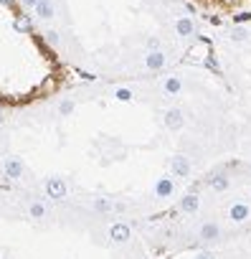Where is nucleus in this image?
<instances>
[{
	"label": "nucleus",
	"mask_w": 251,
	"mask_h": 259,
	"mask_svg": "<svg viewBox=\"0 0 251 259\" xmlns=\"http://www.w3.org/2000/svg\"><path fill=\"white\" fill-rule=\"evenodd\" d=\"M23 170H26V165H23V160H21L18 155H8V158L3 160V173H6L8 181H21Z\"/></svg>",
	"instance_id": "1"
},
{
	"label": "nucleus",
	"mask_w": 251,
	"mask_h": 259,
	"mask_svg": "<svg viewBox=\"0 0 251 259\" xmlns=\"http://www.w3.org/2000/svg\"><path fill=\"white\" fill-rule=\"evenodd\" d=\"M109 239H112L114 244H127V241L132 239V229H130L127 224L117 221V224H112V229H109Z\"/></svg>",
	"instance_id": "2"
},
{
	"label": "nucleus",
	"mask_w": 251,
	"mask_h": 259,
	"mask_svg": "<svg viewBox=\"0 0 251 259\" xmlns=\"http://www.w3.org/2000/svg\"><path fill=\"white\" fill-rule=\"evenodd\" d=\"M248 216H251L248 203H243V201L231 203V208H228V219H231L233 224H243V221H248Z\"/></svg>",
	"instance_id": "3"
},
{
	"label": "nucleus",
	"mask_w": 251,
	"mask_h": 259,
	"mask_svg": "<svg viewBox=\"0 0 251 259\" xmlns=\"http://www.w3.org/2000/svg\"><path fill=\"white\" fill-rule=\"evenodd\" d=\"M46 193L51 198H56V201L66 198V181L64 178H48L46 181Z\"/></svg>",
	"instance_id": "4"
},
{
	"label": "nucleus",
	"mask_w": 251,
	"mask_h": 259,
	"mask_svg": "<svg viewBox=\"0 0 251 259\" xmlns=\"http://www.w3.org/2000/svg\"><path fill=\"white\" fill-rule=\"evenodd\" d=\"M170 170H173L175 178H188L190 176V160L185 155H175L173 163H170Z\"/></svg>",
	"instance_id": "5"
},
{
	"label": "nucleus",
	"mask_w": 251,
	"mask_h": 259,
	"mask_svg": "<svg viewBox=\"0 0 251 259\" xmlns=\"http://www.w3.org/2000/svg\"><path fill=\"white\" fill-rule=\"evenodd\" d=\"M200 241H206V244H213V241H218L221 239V226L218 224H213V221H208V224H203L200 226Z\"/></svg>",
	"instance_id": "6"
},
{
	"label": "nucleus",
	"mask_w": 251,
	"mask_h": 259,
	"mask_svg": "<svg viewBox=\"0 0 251 259\" xmlns=\"http://www.w3.org/2000/svg\"><path fill=\"white\" fill-rule=\"evenodd\" d=\"M165 64H168V59H165V54L158 49V51H150L147 56H145V66L150 69V71H160V69H165Z\"/></svg>",
	"instance_id": "7"
},
{
	"label": "nucleus",
	"mask_w": 251,
	"mask_h": 259,
	"mask_svg": "<svg viewBox=\"0 0 251 259\" xmlns=\"http://www.w3.org/2000/svg\"><path fill=\"white\" fill-rule=\"evenodd\" d=\"M173 191H175V183H173V178H170V176L158 178V183H155V196H158V198H170V196H173Z\"/></svg>",
	"instance_id": "8"
},
{
	"label": "nucleus",
	"mask_w": 251,
	"mask_h": 259,
	"mask_svg": "<svg viewBox=\"0 0 251 259\" xmlns=\"http://www.w3.org/2000/svg\"><path fill=\"white\" fill-rule=\"evenodd\" d=\"M183 124H185V117H183V112L178 107H173V109L165 112V127L168 130H180Z\"/></svg>",
	"instance_id": "9"
},
{
	"label": "nucleus",
	"mask_w": 251,
	"mask_h": 259,
	"mask_svg": "<svg viewBox=\"0 0 251 259\" xmlns=\"http://www.w3.org/2000/svg\"><path fill=\"white\" fill-rule=\"evenodd\" d=\"M178 208H180L183 213H195V211L200 208V198H198V193H188V196H183L180 203H178Z\"/></svg>",
	"instance_id": "10"
},
{
	"label": "nucleus",
	"mask_w": 251,
	"mask_h": 259,
	"mask_svg": "<svg viewBox=\"0 0 251 259\" xmlns=\"http://www.w3.org/2000/svg\"><path fill=\"white\" fill-rule=\"evenodd\" d=\"M33 11H36V16H41L43 21H51V18L56 16V6H54V0H38Z\"/></svg>",
	"instance_id": "11"
},
{
	"label": "nucleus",
	"mask_w": 251,
	"mask_h": 259,
	"mask_svg": "<svg viewBox=\"0 0 251 259\" xmlns=\"http://www.w3.org/2000/svg\"><path fill=\"white\" fill-rule=\"evenodd\" d=\"M208 186H211L216 193H223V191H228L231 178H228L226 173H216V176H211V178H208Z\"/></svg>",
	"instance_id": "12"
},
{
	"label": "nucleus",
	"mask_w": 251,
	"mask_h": 259,
	"mask_svg": "<svg viewBox=\"0 0 251 259\" xmlns=\"http://www.w3.org/2000/svg\"><path fill=\"white\" fill-rule=\"evenodd\" d=\"M175 31H178V36L188 38V36H193V33H195V26H193V21H190L188 16H183V18H178V21H175Z\"/></svg>",
	"instance_id": "13"
},
{
	"label": "nucleus",
	"mask_w": 251,
	"mask_h": 259,
	"mask_svg": "<svg viewBox=\"0 0 251 259\" xmlns=\"http://www.w3.org/2000/svg\"><path fill=\"white\" fill-rule=\"evenodd\" d=\"M163 89H165V94H170V97L180 94V92H183V81H180V76H168L165 84H163Z\"/></svg>",
	"instance_id": "14"
},
{
	"label": "nucleus",
	"mask_w": 251,
	"mask_h": 259,
	"mask_svg": "<svg viewBox=\"0 0 251 259\" xmlns=\"http://www.w3.org/2000/svg\"><path fill=\"white\" fill-rule=\"evenodd\" d=\"M13 28H16L18 33H31V31H33V21H31L28 16H21V18L13 21Z\"/></svg>",
	"instance_id": "15"
},
{
	"label": "nucleus",
	"mask_w": 251,
	"mask_h": 259,
	"mask_svg": "<svg viewBox=\"0 0 251 259\" xmlns=\"http://www.w3.org/2000/svg\"><path fill=\"white\" fill-rule=\"evenodd\" d=\"M28 216H31V219H38V221L46 219V206H43L41 201H33V203L28 206Z\"/></svg>",
	"instance_id": "16"
},
{
	"label": "nucleus",
	"mask_w": 251,
	"mask_h": 259,
	"mask_svg": "<svg viewBox=\"0 0 251 259\" xmlns=\"http://www.w3.org/2000/svg\"><path fill=\"white\" fill-rule=\"evenodd\" d=\"M112 208H114V203L109 198H96L94 201V211H99V213H109Z\"/></svg>",
	"instance_id": "17"
},
{
	"label": "nucleus",
	"mask_w": 251,
	"mask_h": 259,
	"mask_svg": "<svg viewBox=\"0 0 251 259\" xmlns=\"http://www.w3.org/2000/svg\"><path fill=\"white\" fill-rule=\"evenodd\" d=\"M132 97H135V94H132V89H127V87H119V89L114 92V99H117V102H132Z\"/></svg>",
	"instance_id": "18"
},
{
	"label": "nucleus",
	"mask_w": 251,
	"mask_h": 259,
	"mask_svg": "<svg viewBox=\"0 0 251 259\" xmlns=\"http://www.w3.org/2000/svg\"><path fill=\"white\" fill-rule=\"evenodd\" d=\"M74 109H76V104H74V99H64V102L59 104V114H61V117H69V114H71Z\"/></svg>",
	"instance_id": "19"
},
{
	"label": "nucleus",
	"mask_w": 251,
	"mask_h": 259,
	"mask_svg": "<svg viewBox=\"0 0 251 259\" xmlns=\"http://www.w3.org/2000/svg\"><path fill=\"white\" fill-rule=\"evenodd\" d=\"M246 38H248V33H246L241 26H236V28L231 31V41H236V44H243Z\"/></svg>",
	"instance_id": "20"
},
{
	"label": "nucleus",
	"mask_w": 251,
	"mask_h": 259,
	"mask_svg": "<svg viewBox=\"0 0 251 259\" xmlns=\"http://www.w3.org/2000/svg\"><path fill=\"white\" fill-rule=\"evenodd\" d=\"M203 64H206V69H211V71L221 74V66H218V61H216V56H213V54H208V56L203 59Z\"/></svg>",
	"instance_id": "21"
},
{
	"label": "nucleus",
	"mask_w": 251,
	"mask_h": 259,
	"mask_svg": "<svg viewBox=\"0 0 251 259\" xmlns=\"http://www.w3.org/2000/svg\"><path fill=\"white\" fill-rule=\"evenodd\" d=\"M43 41H46L48 46H56V44H59V33H56V31H46V33H43Z\"/></svg>",
	"instance_id": "22"
},
{
	"label": "nucleus",
	"mask_w": 251,
	"mask_h": 259,
	"mask_svg": "<svg viewBox=\"0 0 251 259\" xmlns=\"http://www.w3.org/2000/svg\"><path fill=\"white\" fill-rule=\"evenodd\" d=\"M248 21H251V13H236V16H233V23H236V26L248 23Z\"/></svg>",
	"instance_id": "23"
},
{
	"label": "nucleus",
	"mask_w": 251,
	"mask_h": 259,
	"mask_svg": "<svg viewBox=\"0 0 251 259\" xmlns=\"http://www.w3.org/2000/svg\"><path fill=\"white\" fill-rule=\"evenodd\" d=\"M147 49H150V51H158V49H160V41H158V38H147Z\"/></svg>",
	"instance_id": "24"
},
{
	"label": "nucleus",
	"mask_w": 251,
	"mask_h": 259,
	"mask_svg": "<svg viewBox=\"0 0 251 259\" xmlns=\"http://www.w3.org/2000/svg\"><path fill=\"white\" fill-rule=\"evenodd\" d=\"M36 3H38V0H21L23 8H36Z\"/></svg>",
	"instance_id": "25"
},
{
	"label": "nucleus",
	"mask_w": 251,
	"mask_h": 259,
	"mask_svg": "<svg viewBox=\"0 0 251 259\" xmlns=\"http://www.w3.org/2000/svg\"><path fill=\"white\" fill-rule=\"evenodd\" d=\"M198 259H216V256H213V251H200Z\"/></svg>",
	"instance_id": "26"
},
{
	"label": "nucleus",
	"mask_w": 251,
	"mask_h": 259,
	"mask_svg": "<svg viewBox=\"0 0 251 259\" xmlns=\"http://www.w3.org/2000/svg\"><path fill=\"white\" fill-rule=\"evenodd\" d=\"M0 6H6V8H13V6H16V0H0Z\"/></svg>",
	"instance_id": "27"
},
{
	"label": "nucleus",
	"mask_w": 251,
	"mask_h": 259,
	"mask_svg": "<svg viewBox=\"0 0 251 259\" xmlns=\"http://www.w3.org/2000/svg\"><path fill=\"white\" fill-rule=\"evenodd\" d=\"M221 3H223V6H231V8H233V6H238V3H241V0H221Z\"/></svg>",
	"instance_id": "28"
}]
</instances>
